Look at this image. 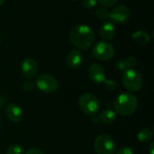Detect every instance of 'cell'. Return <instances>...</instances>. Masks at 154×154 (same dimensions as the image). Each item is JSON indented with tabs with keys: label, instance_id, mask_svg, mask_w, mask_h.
Returning a JSON list of instances; mask_svg holds the SVG:
<instances>
[{
	"label": "cell",
	"instance_id": "obj_1",
	"mask_svg": "<svg viewBox=\"0 0 154 154\" xmlns=\"http://www.w3.org/2000/svg\"><path fill=\"white\" fill-rule=\"evenodd\" d=\"M69 41L78 50H88L95 42V32L87 24H78L69 31Z\"/></svg>",
	"mask_w": 154,
	"mask_h": 154
},
{
	"label": "cell",
	"instance_id": "obj_2",
	"mask_svg": "<svg viewBox=\"0 0 154 154\" xmlns=\"http://www.w3.org/2000/svg\"><path fill=\"white\" fill-rule=\"evenodd\" d=\"M138 106V98L132 93H123L119 95L114 103L115 112L125 117L133 116L136 112Z\"/></svg>",
	"mask_w": 154,
	"mask_h": 154
},
{
	"label": "cell",
	"instance_id": "obj_3",
	"mask_svg": "<svg viewBox=\"0 0 154 154\" xmlns=\"http://www.w3.org/2000/svg\"><path fill=\"white\" fill-rule=\"evenodd\" d=\"M122 83L128 91L137 92L143 87V78L137 70L134 69H127L124 71L122 76Z\"/></svg>",
	"mask_w": 154,
	"mask_h": 154
},
{
	"label": "cell",
	"instance_id": "obj_4",
	"mask_svg": "<svg viewBox=\"0 0 154 154\" xmlns=\"http://www.w3.org/2000/svg\"><path fill=\"white\" fill-rule=\"evenodd\" d=\"M80 110L88 116H95L99 110L100 103L98 98L92 93H84L79 99Z\"/></svg>",
	"mask_w": 154,
	"mask_h": 154
},
{
	"label": "cell",
	"instance_id": "obj_5",
	"mask_svg": "<svg viewBox=\"0 0 154 154\" xmlns=\"http://www.w3.org/2000/svg\"><path fill=\"white\" fill-rule=\"evenodd\" d=\"M94 150L97 154H116V146L111 136L99 134L95 139Z\"/></svg>",
	"mask_w": 154,
	"mask_h": 154
},
{
	"label": "cell",
	"instance_id": "obj_6",
	"mask_svg": "<svg viewBox=\"0 0 154 154\" xmlns=\"http://www.w3.org/2000/svg\"><path fill=\"white\" fill-rule=\"evenodd\" d=\"M115 47L106 41L98 42L92 49L93 57L99 60H108L112 59L115 55Z\"/></svg>",
	"mask_w": 154,
	"mask_h": 154
},
{
	"label": "cell",
	"instance_id": "obj_7",
	"mask_svg": "<svg viewBox=\"0 0 154 154\" xmlns=\"http://www.w3.org/2000/svg\"><path fill=\"white\" fill-rule=\"evenodd\" d=\"M35 86L44 93H52L59 88V82L55 77L50 74H41L37 77Z\"/></svg>",
	"mask_w": 154,
	"mask_h": 154
},
{
	"label": "cell",
	"instance_id": "obj_8",
	"mask_svg": "<svg viewBox=\"0 0 154 154\" xmlns=\"http://www.w3.org/2000/svg\"><path fill=\"white\" fill-rule=\"evenodd\" d=\"M39 66L35 60L32 58H26L22 61L21 64V71L24 78L27 79H32L36 77L38 74Z\"/></svg>",
	"mask_w": 154,
	"mask_h": 154
},
{
	"label": "cell",
	"instance_id": "obj_9",
	"mask_svg": "<svg viewBox=\"0 0 154 154\" xmlns=\"http://www.w3.org/2000/svg\"><path fill=\"white\" fill-rule=\"evenodd\" d=\"M109 18L112 19L115 23H125L130 18V10L126 5H121L113 8L110 12Z\"/></svg>",
	"mask_w": 154,
	"mask_h": 154
},
{
	"label": "cell",
	"instance_id": "obj_10",
	"mask_svg": "<svg viewBox=\"0 0 154 154\" xmlns=\"http://www.w3.org/2000/svg\"><path fill=\"white\" fill-rule=\"evenodd\" d=\"M88 78L91 81L97 84H102L106 80V71L103 66L97 63L92 64L88 70Z\"/></svg>",
	"mask_w": 154,
	"mask_h": 154
},
{
	"label": "cell",
	"instance_id": "obj_11",
	"mask_svg": "<svg viewBox=\"0 0 154 154\" xmlns=\"http://www.w3.org/2000/svg\"><path fill=\"white\" fill-rule=\"evenodd\" d=\"M82 61H83L82 52L78 49L71 50L67 55L66 62L70 69H78L82 64Z\"/></svg>",
	"mask_w": 154,
	"mask_h": 154
},
{
	"label": "cell",
	"instance_id": "obj_12",
	"mask_svg": "<svg viewBox=\"0 0 154 154\" xmlns=\"http://www.w3.org/2000/svg\"><path fill=\"white\" fill-rule=\"evenodd\" d=\"M99 34L101 38L104 39L106 42L112 40L116 34V30L114 23L109 21H105L100 26Z\"/></svg>",
	"mask_w": 154,
	"mask_h": 154
},
{
	"label": "cell",
	"instance_id": "obj_13",
	"mask_svg": "<svg viewBox=\"0 0 154 154\" xmlns=\"http://www.w3.org/2000/svg\"><path fill=\"white\" fill-rule=\"evenodd\" d=\"M7 118L14 123H17L22 120L23 118V110L22 108L15 105V104H10L6 107L5 111Z\"/></svg>",
	"mask_w": 154,
	"mask_h": 154
},
{
	"label": "cell",
	"instance_id": "obj_14",
	"mask_svg": "<svg viewBox=\"0 0 154 154\" xmlns=\"http://www.w3.org/2000/svg\"><path fill=\"white\" fill-rule=\"evenodd\" d=\"M137 64V60L134 57H128L125 60H121L117 62L116 68L121 71H125L127 69H134Z\"/></svg>",
	"mask_w": 154,
	"mask_h": 154
},
{
	"label": "cell",
	"instance_id": "obj_15",
	"mask_svg": "<svg viewBox=\"0 0 154 154\" xmlns=\"http://www.w3.org/2000/svg\"><path fill=\"white\" fill-rule=\"evenodd\" d=\"M116 117H117V114L112 109H106L102 111L98 116L99 121L106 125L114 123L116 120Z\"/></svg>",
	"mask_w": 154,
	"mask_h": 154
},
{
	"label": "cell",
	"instance_id": "obj_16",
	"mask_svg": "<svg viewBox=\"0 0 154 154\" xmlns=\"http://www.w3.org/2000/svg\"><path fill=\"white\" fill-rule=\"evenodd\" d=\"M132 38L134 42H136L137 43H140V44H147L151 40L149 33L144 31L134 32L132 34Z\"/></svg>",
	"mask_w": 154,
	"mask_h": 154
},
{
	"label": "cell",
	"instance_id": "obj_17",
	"mask_svg": "<svg viewBox=\"0 0 154 154\" xmlns=\"http://www.w3.org/2000/svg\"><path fill=\"white\" fill-rule=\"evenodd\" d=\"M137 138H138L139 142H141L143 143H148L152 141L153 132L149 128H143L138 133Z\"/></svg>",
	"mask_w": 154,
	"mask_h": 154
},
{
	"label": "cell",
	"instance_id": "obj_18",
	"mask_svg": "<svg viewBox=\"0 0 154 154\" xmlns=\"http://www.w3.org/2000/svg\"><path fill=\"white\" fill-rule=\"evenodd\" d=\"M109 14H110V12L107 10V8L104 6L98 7L96 11V16L99 20H102V21H106L109 18Z\"/></svg>",
	"mask_w": 154,
	"mask_h": 154
},
{
	"label": "cell",
	"instance_id": "obj_19",
	"mask_svg": "<svg viewBox=\"0 0 154 154\" xmlns=\"http://www.w3.org/2000/svg\"><path fill=\"white\" fill-rule=\"evenodd\" d=\"M6 154H24V150L19 144H12L7 147Z\"/></svg>",
	"mask_w": 154,
	"mask_h": 154
},
{
	"label": "cell",
	"instance_id": "obj_20",
	"mask_svg": "<svg viewBox=\"0 0 154 154\" xmlns=\"http://www.w3.org/2000/svg\"><path fill=\"white\" fill-rule=\"evenodd\" d=\"M104 84L108 90H115L117 87V82L113 79H106Z\"/></svg>",
	"mask_w": 154,
	"mask_h": 154
},
{
	"label": "cell",
	"instance_id": "obj_21",
	"mask_svg": "<svg viewBox=\"0 0 154 154\" xmlns=\"http://www.w3.org/2000/svg\"><path fill=\"white\" fill-rule=\"evenodd\" d=\"M81 4H82V6L87 9H92L97 5V0H82Z\"/></svg>",
	"mask_w": 154,
	"mask_h": 154
},
{
	"label": "cell",
	"instance_id": "obj_22",
	"mask_svg": "<svg viewBox=\"0 0 154 154\" xmlns=\"http://www.w3.org/2000/svg\"><path fill=\"white\" fill-rule=\"evenodd\" d=\"M116 154H134V151L129 146H123L116 152Z\"/></svg>",
	"mask_w": 154,
	"mask_h": 154
},
{
	"label": "cell",
	"instance_id": "obj_23",
	"mask_svg": "<svg viewBox=\"0 0 154 154\" xmlns=\"http://www.w3.org/2000/svg\"><path fill=\"white\" fill-rule=\"evenodd\" d=\"M99 1V3L105 7H108V6H113V5H115L117 2H118V0H98Z\"/></svg>",
	"mask_w": 154,
	"mask_h": 154
},
{
	"label": "cell",
	"instance_id": "obj_24",
	"mask_svg": "<svg viewBox=\"0 0 154 154\" xmlns=\"http://www.w3.org/2000/svg\"><path fill=\"white\" fill-rule=\"evenodd\" d=\"M23 90L26 91V92H32V91H33L34 85H33L31 81H26V82L23 83Z\"/></svg>",
	"mask_w": 154,
	"mask_h": 154
},
{
	"label": "cell",
	"instance_id": "obj_25",
	"mask_svg": "<svg viewBox=\"0 0 154 154\" xmlns=\"http://www.w3.org/2000/svg\"><path fill=\"white\" fill-rule=\"evenodd\" d=\"M24 154H44L41 150L37 149V148H31L29 149L26 152H24Z\"/></svg>",
	"mask_w": 154,
	"mask_h": 154
},
{
	"label": "cell",
	"instance_id": "obj_26",
	"mask_svg": "<svg viewBox=\"0 0 154 154\" xmlns=\"http://www.w3.org/2000/svg\"><path fill=\"white\" fill-rule=\"evenodd\" d=\"M154 143L153 141L150 142V145H149V148H148V151H149V153L150 154H154Z\"/></svg>",
	"mask_w": 154,
	"mask_h": 154
},
{
	"label": "cell",
	"instance_id": "obj_27",
	"mask_svg": "<svg viewBox=\"0 0 154 154\" xmlns=\"http://www.w3.org/2000/svg\"><path fill=\"white\" fill-rule=\"evenodd\" d=\"M4 2H5V0H0V6H2V5L4 4Z\"/></svg>",
	"mask_w": 154,
	"mask_h": 154
},
{
	"label": "cell",
	"instance_id": "obj_28",
	"mask_svg": "<svg viewBox=\"0 0 154 154\" xmlns=\"http://www.w3.org/2000/svg\"><path fill=\"white\" fill-rule=\"evenodd\" d=\"M0 128H1V119H0Z\"/></svg>",
	"mask_w": 154,
	"mask_h": 154
},
{
	"label": "cell",
	"instance_id": "obj_29",
	"mask_svg": "<svg viewBox=\"0 0 154 154\" xmlns=\"http://www.w3.org/2000/svg\"><path fill=\"white\" fill-rule=\"evenodd\" d=\"M71 1H77V0H71Z\"/></svg>",
	"mask_w": 154,
	"mask_h": 154
},
{
	"label": "cell",
	"instance_id": "obj_30",
	"mask_svg": "<svg viewBox=\"0 0 154 154\" xmlns=\"http://www.w3.org/2000/svg\"><path fill=\"white\" fill-rule=\"evenodd\" d=\"M0 41H1V35H0Z\"/></svg>",
	"mask_w": 154,
	"mask_h": 154
}]
</instances>
